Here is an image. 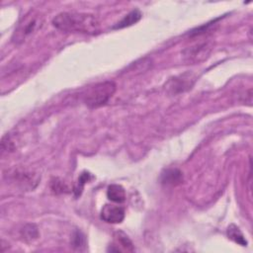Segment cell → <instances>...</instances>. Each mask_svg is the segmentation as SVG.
<instances>
[{"label": "cell", "mask_w": 253, "mask_h": 253, "mask_svg": "<svg viewBox=\"0 0 253 253\" xmlns=\"http://www.w3.org/2000/svg\"><path fill=\"white\" fill-rule=\"evenodd\" d=\"M52 25L63 32H76L84 34H96L99 32L100 23L91 14L77 12H62L52 19Z\"/></svg>", "instance_id": "6da1fadb"}, {"label": "cell", "mask_w": 253, "mask_h": 253, "mask_svg": "<svg viewBox=\"0 0 253 253\" xmlns=\"http://www.w3.org/2000/svg\"><path fill=\"white\" fill-rule=\"evenodd\" d=\"M116 91L113 81H104L89 87L83 95V101L91 109L105 105Z\"/></svg>", "instance_id": "7a4b0ae2"}, {"label": "cell", "mask_w": 253, "mask_h": 253, "mask_svg": "<svg viewBox=\"0 0 253 253\" xmlns=\"http://www.w3.org/2000/svg\"><path fill=\"white\" fill-rule=\"evenodd\" d=\"M42 26V17L41 14L35 11H31L26 14L17 28L12 37V41L16 44H21L28 41L41 27Z\"/></svg>", "instance_id": "3957f363"}, {"label": "cell", "mask_w": 253, "mask_h": 253, "mask_svg": "<svg viewBox=\"0 0 253 253\" xmlns=\"http://www.w3.org/2000/svg\"><path fill=\"white\" fill-rule=\"evenodd\" d=\"M212 49V42L211 41H205L188 46L183 50L184 60L191 63L201 62L208 58Z\"/></svg>", "instance_id": "277c9868"}, {"label": "cell", "mask_w": 253, "mask_h": 253, "mask_svg": "<svg viewBox=\"0 0 253 253\" xmlns=\"http://www.w3.org/2000/svg\"><path fill=\"white\" fill-rule=\"evenodd\" d=\"M195 79L192 77L191 74L186 73L180 76H176L171 78L165 85L166 90L168 93L175 95L181 92H184L188 89H190L194 83Z\"/></svg>", "instance_id": "5b68a950"}, {"label": "cell", "mask_w": 253, "mask_h": 253, "mask_svg": "<svg viewBox=\"0 0 253 253\" xmlns=\"http://www.w3.org/2000/svg\"><path fill=\"white\" fill-rule=\"evenodd\" d=\"M100 216L108 223H121L125 218V210L120 206L105 205L101 210Z\"/></svg>", "instance_id": "8992f818"}, {"label": "cell", "mask_w": 253, "mask_h": 253, "mask_svg": "<svg viewBox=\"0 0 253 253\" xmlns=\"http://www.w3.org/2000/svg\"><path fill=\"white\" fill-rule=\"evenodd\" d=\"M110 251H126L132 252L134 250L131 240L123 231H117L114 235V244L109 248Z\"/></svg>", "instance_id": "52a82bcc"}, {"label": "cell", "mask_w": 253, "mask_h": 253, "mask_svg": "<svg viewBox=\"0 0 253 253\" xmlns=\"http://www.w3.org/2000/svg\"><path fill=\"white\" fill-rule=\"evenodd\" d=\"M161 183L166 186H176L183 181V173L176 168L165 169L160 176Z\"/></svg>", "instance_id": "ba28073f"}, {"label": "cell", "mask_w": 253, "mask_h": 253, "mask_svg": "<svg viewBox=\"0 0 253 253\" xmlns=\"http://www.w3.org/2000/svg\"><path fill=\"white\" fill-rule=\"evenodd\" d=\"M107 197L110 201L121 204L126 201V191L123 186L118 184H112L107 189Z\"/></svg>", "instance_id": "9c48e42d"}, {"label": "cell", "mask_w": 253, "mask_h": 253, "mask_svg": "<svg viewBox=\"0 0 253 253\" xmlns=\"http://www.w3.org/2000/svg\"><path fill=\"white\" fill-rule=\"evenodd\" d=\"M141 18V13L139 10L134 9L130 11L127 15H126L120 22H118L113 28L114 29H123L126 27H129L135 23H137Z\"/></svg>", "instance_id": "30bf717a"}, {"label": "cell", "mask_w": 253, "mask_h": 253, "mask_svg": "<svg viewBox=\"0 0 253 253\" xmlns=\"http://www.w3.org/2000/svg\"><path fill=\"white\" fill-rule=\"evenodd\" d=\"M226 233H227L228 238L231 239L233 242H235V243H237L241 246H246L247 245V240L245 239L241 230L235 224H230L227 227Z\"/></svg>", "instance_id": "8fae6325"}, {"label": "cell", "mask_w": 253, "mask_h": 253, "mask_svg": "<svg viewBox=\"0 0 253 253\" xmlns=\"http://www.w3.org/2000/svg\"><path fill=\"white\" fill-rule=\"evenodd\" d=\"M21 236L27 242H32L39 237L38 227L34 223H27L21 229Z\"/></svg>", "instance_id": "7c38bea8"}, {"label": "cell", "mask_w": 253, "mask_h": 253, "mask_svg": "<svg viewBox=\"0 0 253 253\" xmlns=\"http://www.w3.org/2000/svg\"><path fill=\"white\" fill-rule=\"evenodd\" d=\"M71 245L75 250L83 251L86 248V237L80 230H75L71 236Z\"/></svg>", "instance_id": "4fadbf2b"}, {"label": "cell", "mask_w": 253, "mask_h": 253, "mask_svg": "<svg viewBox=\"0 0 253 253\" xmlns=\"http://www.w3.org/2000/svg\"><path fill=\"white\" fill-rule=\"evenodd\" d=\"M90 178H91V174H90L89 172H83V173L80 175V177H79V179H78L77 186L74 188V192L76 193V196H78V195L81 194V191H82V189H83L84 184H85L86 182H88V181L90 180Z\"/></svg>", "instance_id": "5bb4252c"}, {"label": "cell", "mask_w": 253, "mask_h": 253, "mask_svg": "<svg viewBox=\"0 0 253 253\" xmlns=\"http://www.w3.org/2000/svg\"><path fill=\"white\" fill-rule=\"evenodd\" d=\"M51 190L55 193H63L66 190V186L62 181L55 178L53 181H51Z\"/></svg>", "instance_id": "9a60e30c"}]
</instances>
